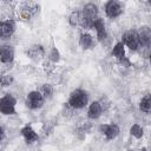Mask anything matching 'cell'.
Segmentation results:
<instances>
[{
    "mask_svg": "<svg viewBox=\"0 0 151 151\" xmlns=\"http://www.w3.org/2000/svg\"><path fill=\"white\" fill-rule=\"evenodd\" d=\"M87 101H88L87 92L84 90H79V88L73 91L70 96V99H68V104L73 109H83L86 106Z\"/></svg>",
    "mask_w": 151,
    "mask_h": 151,
    "instance_id": "cell-1",
    "label": "cell"
},
{
    "mask_svg": "<svg viewBox=\"0 0 151 151\" xmlns=\"http://www.w3.org/2000/svg\"><path fill=\"white\" fill-rule=\"evenodd\" d=\"M15 99L11 94H6L0 99V112L4 114H14L15 113Z\"/></svg>",
    "mask_w": 151,
    "mask_h": 151,
    "instance_id": "cell-2",
    "label": "cell"
},
{
    "mask_svg": "<svg viewBox=\"0 0 151 151\" xmlns=\"http://www.w3.org/2000/svg\"><path fill=\"white\" fill-rule=\"evenodd\" d=\"M26 105H27V107H29L32 110L40 109L44 105V96L39 91L29 92L26 98Z\"/></svg>",
    "mask_w": 151,
    "mask_h": 151,
    "instance_id": "cell-3",
    "label": "cell"
},
{
    "mask_svg": "<svg viewBox=\"0 0 151 151\" xmlns=\"http://www.w3.org/2000/svg\"><path fill=\"white\" fill-rule=\"evenodd\" d=\"M122 42L124 45H126L132 51H137L138 47L140 46L139 38H138V34H137L136 31H127V32H125L124 35H123V41Z\"/></svg>",
    "mask_w": 151,
    "mask_h": 151,
    "instance_id": "cell-4",
    "label": "cell"
},
{
    "mask_svg": "<svg viewBox=\"0 0 151 151\" xmlns=\"http://www.w3.org/2000/svg\"><path fill=\"white\" fill-rule=\"evenodd\" d=\"M105 13L109 18H117L123 13V8L118 1L110 0L105 5Z\"/></svg>",
    "mask_w": 151,
    "mask_h": 151,
    "instance_id": "cell-5",
    "label": "cell"
},
{
    "mask_svg": "<svg viewBox=\"0 0 151 151\" xmlns=\"http://www.w3.org/2000/svg\"><path fill=\"white\" fill-rule=\"evenodd\" d=\"M100 132L107 139H114L119 134V127L117 124H104L100 126Z\"/></svg>",
    "mask_w": 151,
    "mask_h": 151,
    "instance_id": "cell-6",
    "label": "cell"
},
{
    "mask_svg": "<svg viewBox=\"0 0 151 151\" xmlns=\"http://www.w3.org/2000/svg\"><path fill=\"white\" fill-rule=\"evenodd\" d=\"M14 58V50L9 45H4L0 47V61L4 64H8Z\"/></svg>",
    "mask_w": 151,
    "mask_h": 151,
    "instance_id": "cell-7",
    "label": "cell"
},
{
    "mask_svg": "<svg viewBox=\"0 0 151 151\" xmlns=\"http://www.w3.org/2000/svg\"><path fill=\"white\" fill-rule=\"evenodd\" d=\"M137 34H138L140 45H143V46H149L150 45V41H151V31H150V28L147 26L142 27Z\"/></svg>",
    "mask_w": 151,
    "mask_h": 151,
    "instance_id": "cell-8",
    "label": "cell"
},
{
    "mask_svg": "<svg viewBox=\"0 0 151 151\" xmlns=\"http://www.w3.org/2000/svg\"><path fill=\"white\" fill-rule=\"evenodd\" d=\"M92 27L96 28V32H97V37L99 40H104L106 38V29H105V24L101 19L97 18L93 22H92Z\"/></svg>",
    "mask_w": 151,
    "mask_h": 151,
    "instance_id": "cell-9",
    "label": "cell"
},
{
    "mask_svg": "<svg viewBox=\"0 0 151 151\" xmlns=\"http://www.w3.org/2000/svg\"><path fill=\"white\" fill-rule=\"evenodd\" d=\"M101 111H103V107H101V104L99 101H93L90 107H88V112H87V117L90 119H97L100 117L101 114Z\"/></svg>",
    "mask_w": 151,
    "mask_h": 151,
    "instance_id": "cell-10",
    "label": "cell"
},
{
    "mask_svg": "<svg viewBox=\"0 0 151 151\" xmlns=\"http://www.w3.org/2000/svg\"><path fill=\"white\" fill-rule=\"evenodd\" d=\"M21 134L24 136V138H25V140H26L27 143H33V142H35V140L38 139L37 132H35L29 125H26L25 127H22Z\"/></svg>",
    "mask_w": 151,
    "mask_h": 151,
    "instance_id": "cell-11",
    "label": "cell"
},
{
    "mask_svg": "<svg viewBox=\"0 0 151 151\" xmlns=\"http://www.w3.org/2000/svg\"><path fill=\"white\" fill-rule=\"evenodd\" d=\"M15 29V25L12 20L2 21V38H9Z\"/></svg>",
    "mask_w": 151,
    "mask_h": 151,
    "instance_id": "cell-12",
    "label": "cell"
},
{
    "mask_svg": "<svg viewBox=\"0 0 151 151\" xmlns=\"http://www.w3.org/2000/svg\"><path fill=\"white\" fill-rule=\"evenodd\" d=\"M79 44L84 50L90 48L93 45V38L87 33H83L80 35V38H79Z\"/></svg>",
    "mask_w": 151,
    "mask_h": 151,
    "instance_id": "cell-13",
    "label": "cell"
},
{
    "mask_svg": "<svg viewBox=\"0 0 151 151\" xmlns=\"http://www.w3.org/2000/svg\"><path fill=\"white\" fill-rule=\"evenodd\" d=\"M112 55H114L118 59H124L125 57V50H124V44L123 42H117L112 50Z\"/></svg>",
    "mask_w": 151,
    "mask_h": 151,
    "instance_id": "cell-14",
    "label": "cell"
},
{
    "mask_svg": "<svg viewBox=\"0 0 151 151\" xmlns=\"http://www.w3.org/2000/svg\"><path fill=\"white\" fill-rule=\"evenodd\" d=\"M139 107L145 113H149L151 111V96L150 94H146L144 98H142L140 104H139Z\"/></svg>",
    "mask_w": 151,
    "mask_h": 151,
    "instance_id": "cell-15",
    "label": "cell"
},
{
    "mask_svg": "<svg viewBox=\"0 0 151 151\" xmlns=\"http://www.w3.org/2000/svg\"><path fill=\"white\" fill-rule=\"evenodd\" d=\"M27 54H28L31 58H35V59H37V58H40V57L44 55V50H42L41 46L35 45V46H32V47L28 50Z\"/></svg>",
    "mask_w": 151,
    "mask_h": 151,
    "instance_id": "cell-16",
    "label": "cell"
},
{
    "mask_svg": "<svg viewBox=\"0 0 151 151\" xmlns=\"http://www.w3.org/2000/svg\"><path fill=\"white\" fill-rule=\"evenodd\" d=\"M130 133L134 137V138H142L143 137V127L140 126V125H138V124H133L132 126H131V129H130Z\"/></svg>",
    "mask_w": 151,
    "mask_h": 151,
    "instance_id": "cell-17",
    "label": "cell"
},
{
    "mask_svg": "<svg viewBox=\"0 0 151 151\" xmlns=\"http://www.w3.org/2000/svg\"><path fill=\"white\" fill-rule=\"evenodd\" d=\"M70 22L73 26L78 25V24H81V12H77V11L73 12L70 17Z\"/></svg>",
    "mask_w": 151,
    "mask_h": 151,
    "instance_id": "cell-18",
    "label": "cell"
},
{
    "mask_svg": "<svg viewBox=\"0 0 151 151\" xmlns=\"http://www.w3.org/2000/svg\"><path fill=\"white\" fill-rule=\"evenodd\" d=\"M13 81V78L12 76L9 74H4V76H0V84L2 86H8Z\"/></svg>",
    "mask_w": 151,
    "mask_h": 151,
    "instance_id": "cell-19",
    "label": "cell"
},
{
    "mask_svg": "<svg viewBox=\"0 0 151 151\" xmlns=\"http://www.w3.org/2000/svg\"><path fill=\"white\" fill-rule=\"evenodd\" d=\"M52 93H53L52 86L48 84H44L42 85V96L46 98H50V97H52Z\"/></svg>",
    "mask_w": 151,
    "mask_h": 151,
    "instance_id": "cell-20",
    "label": "cell"
},
{
    "mask_svg": "<svg viewBox=\"0 0 151 151\" xmlns=\"http://www.w3.org/2000/svg\"><path fill=\"white\" fill-rule=\"evenodd\" d=\"M50 58H51V60H53V61H58V60H59V53H58L57 48H53V50H52V53L50 54Z\"/></svg>",
    "mask_w": 151,
    "mask_h": 151,
    "instance_id": "cell-21",
    "label": "cell"
},
{
    "mask_svg": "<svg viewBox=\"0 0 151 151\" xmlns=\"http://www.w3.org/2000/svg\"><path fill=\"white\" fill-rule=\"evenodd\" d=\"M2 138H4V131H2V127L0 126V142L2 140Z\"/></svg>",
    "mask_w": 151,
    "mask_h": 151,
    "instance_id": "cell-22",
    "label": "cell"
},
{
    "mask_svg": "<svg viewBox=\"0 0 151 151\" xmlns=\"http://www.w3.org/2000/svg\"><path fill=\"white\" fill-rule=\"evenodd\" d=\"M0 37H2V21H0Z\"/></svg>",
    "mask_w": 151,
    "mask_h": 151,
    "instance_id": "cell-23",
    "label": "cell"
}]
</instances>
